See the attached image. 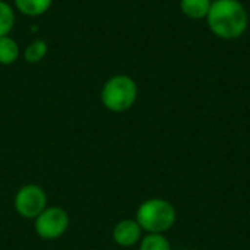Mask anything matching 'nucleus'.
<instances>
[{
	"mask_svg": "<svg viewBox=\"0 0 250 250\" xmlns=\"http://www.w3.org/2000/svg\"><path fill=\"white\" fill-rule=\"evenodd\" d=\"M207 22L211 32L218 38L236 40L246 32L249 15L239 0H214L207 15Z\"/></svg>",
	"mask_w": 250,
	"mask_h": 250,
	"instance_id": "obj_1",
	"label": "nucleus"
},
{
	"mask_svg": "<svg viewBox=\"0 0 250 250\" xmlns=\"http://www.w3.org/2000/svg\"><path fill=\"white\" fill-rule=\"evenodd\" d=\"M177 214L171 202L163 198H151L144 201L138 209L135 220L141 229L152 234H164L176 223Z\"/></svg>",
	"mask_w": 250,
	"mask_h": 250,
	"instance_id": "obj_2",
	"label": "nucleus"
},
{
	"mask_svg": "<svg viewBox=\"0 0 250 250\" xmlns=\"http://www.w3.org/2000/svg\"><path fill=\"white\" fill-rule=\"evenodd\" d=\"M138 98V85L127 75H114L101 88V103L113 113H123L132 108Z\"/></svg>",
	"mask_w": 250,
	"mask_h": 250,
	"instance_id": "obj_3",
	"label": "nucleus"
},
{
	"mask_svg": "<svg viewBox=\"0 0 250 250\" xmlns=\"http://www.w3.org/2000/svg\"><path fill=\"white\" fill-rule=\"evenodd\" d=\"M48 198L45 190L34 183L25 185L21 189H18L13 207L19 217L25 220H35L48 205Z\"/></svg>",
	"mask_w": 250,
	"mask_h": 250,
	"instance_id": "obj_4",
	"label": "nucleus"
},
{
	"mask_svg": "<svg viewBox=\"0 0 250 250\" xmlns=\"http://www.w3.org/2000/svg\"><path fill=\"white\" fill-rule=\"evenodd\" d=\"M69 214L60 207H47L35 220L34 229L40 239L56 240L60 239L69 229Z\"/></svg>",
	"mask_w": 250,
	"mask_h": 250,
	"instance_id": "obj_5",
	"label": "nucleus"
},
{
	"mask_svg": "<svg viewBox=\"0 0 250 250\" xmlns=\"http://www.w3.org/2000/svg\"><path fill=\"white\" fill-rule=\"evenodd\" d=\"M142 229L136 220H122L113 229V242L120 248H132L142 239Z\"/></svg>",
	"mask_w": 250,
	"mask_h": 250,
	"instance_id": "obj_6",
	"label": "nucleus"
},
{
	"mask_svg": "<svg viewBox=\"0 0 250 250\" xmlns=\"http://www.w3.org/2000/svg\"><path fill=\"white\" fill-rule=\"evenodd\" d=\"M211 0H180V10L189 19H204L207 18Z\"/></svg>",
	"mask_w": 250,
	"mask_h": 250,
	"instance_id": "obj_7",
	"label": "nucleus"
},
{
	"mask_svg": "<svg viewBox=\"0 0 250 250\" xmlns=\"http://www.w3.org/2000/svg\"><path fill=\"white\" fill-rule=\"evenodd\" d=\"M16 9L26 16L44 15L50 7L53 0H13Z\"/></svg>",
	"mask_w": 250,
	"mask_h": 250,
	"instance_id": "obj_8",
	"label": "nucleus"
},
{
	"mask_svg": "<svg viewBox=\"0 0 250 250\" xmlns=\"http://www.w3.org/2000/svg\"><path fill=\"white\" fill-rule=\"evenodd\" d=\"M19 54H21V48L12 37L9 35L0 37V64L7 66L15 63Z\"/></svg>",
	"mask_w": 250,
	"mask_h": 250,
	"instance_id": "obj_9",
	"label": "nucleus"
},
{
	"mask_svg": "<svg viewBox=\"0 0 250 250\" xmlns=\"http://www.w3.org/2000/svg\"><path fill=\"white\" fill-rule=\"evenodd\" d=\"M48 51V45L44 40L37 38L32 42H29L23 51V57L28 63H38L41 62Z\"/></svg>",
	"mask_w": 250,
	"mask_h": 250,
	"instance_id": "obj_10",
	"label": "nucleus"
},
{
	"mask_svg": "<svg viewBox=\"0 0 250 250\" xmlns=\"http://www.w3.org/2000/svg\"><path fill=\"white\" fill-rule=\"evenodd\" d=\"M139 250H171L170 242L164 234L148 233L139 242Z\"/></svg>",
	"mask_w": 250,
	"mask_h": 250,
	"instance_id": "obj_11",
	"label": "nucleus"
},
{
	"mask_svg": "<svg viewBox=\"0 0 250 250\" xmlns=\"http://www.w3.org/2000/svg\"><path fill=\"white\" fill-rule=\"evenodd\" d=\"M15 25V12L6 0H0V37L9 35Z\"/></svg>",
	"mask_w": 250,
	"mask_h": 250,
	"instance_id": "obj_12",
	"label": "nucleus"
}]
</instances>
